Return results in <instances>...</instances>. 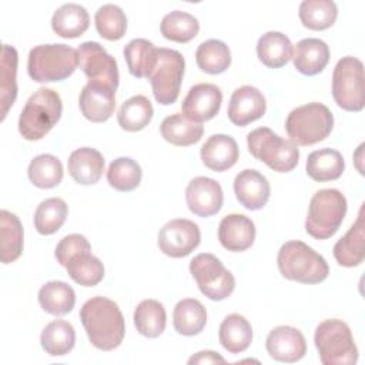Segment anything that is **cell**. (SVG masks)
I'll list each match as a JSON object with an SVG mask.
<instances>
[{"label":"cell","mask_w":365,"mask_h":365,"mask_svg":"<svg viewBox=\"0 0 365 365\" xmlns=\"http://www.w3.org/2000/svg\"><path fill=\"white\" fill-rule=\"evenodd\" d=\"M78 64L88 81L100 83L117 90L118 87V67L113 56L97 41H84L77 48Z\"/></svg>","instance_id":"7c38bea8"},{"label":"cell","mask_w":365,"mask_h":365,"mask_svg":"<svg viewBox=\"0 0 365 365\" xmlns=\"http://www.w3.org/2000/svg\"><path fill=\"white\" fill-rule=\"evenodd\" d=\"M345 170L342 154L334 148L312 151L307 158V174L318 182L338 180Z\"/></svg>","instance_id":"484cf974"},{"label":"cell","mask_w":365,"mask_h":365,"mask_svg":"<svg viewBox=\"0 0 365 365\" xmlns=\"http://www.w3.org/2000/svg\"><path fill=\"white\" fill-rule=\"evenodd\" d=\"M299 20L309 30L329 29L338 16V7L332 0H304L299 4Z\"/></svg>","instance_id":"ab89813d"},{"label":"cell","mask_w":365,"mask_h":365,"mask_svg":"<svg viewBox=\"0 0 365 365\" xmlns=\"http://www.w3.org/2000/svg\"><path fill=\"white\" fill-rule=\"evenodd\" d=\"M23 251V227L16 214L0 211V258L3 264L16 261Z\"/></svg>","instance_id":"1f68e13d"},{"label":"cell","mask_w":365,"mask_h":365,"mask_svg":"<svg viewBox=\"0 0 365 365\" xmlns=\"http://www.w3.org/2000/svg\"><path fill=\"white\" fill-rule=\"evenodd\" d=\"M185 61L180 51L160 47L157 63L148 76L154 98L158 104L170 106L177 101L184 76Z\"/></svg>","instance_id":"30bf717a"},{"label":"cell","mask_w":365,"mask_h":365,"mask_svg":"<svg viewBox=\"0 0 365 365\" xmlns=\"http://www.w3.org/2000/svg\"><path fill=\"white\" fill-rule=\"evenodd\" d=\"M78 106L81 114L93 121H107L115 108V90L106 84L88 81L78 97Z\"/></svg>","instance_id":"ac0fdd59"},{"label":"cell","mask_w":365,"mask_h":365,"mask_svg":"<svg viewBox=\"0 0 365 365\" xmlns=\"http://www.w3.org/2000/svg\"><path fill=\"white\" fill-rule=\"evenodd\" d=\"M134 325L147 338L160 336L167 325V314L161 302L144 299L134 309Z\"/></svg>","instance_id":"8d00e7d4"},{"label":"cell","mask_w":365,"mask_h":365,"mask_svg":"<svg viewBox=\"0 0 365 365\" xmlns=\"http://www.w3.org/2000/svg\"><path fill=\"white\" fill-rule=\"evenodd\" d=\"M63 103L57 91L41 87L26 101L19 117V133L29 141L43 138L60 120Z\"/></svg>","instance_id":"3957f363"},{"label":"cell","mask_w":365,"mask_h":365,"mask_svg":"<svg viewBox=\"0 0 365 365\" xmlns=\"http://www.w3.org/2000/svg\"><path fill=\"white\" fill-rule=\"evenodd\" d=\"M257 56L269 68H279L292 58V43L281 31H267L258 38Z\"/></svg>","instance_id":"4316f807"},{"label":"cell","mask_w":365,"mask_h":365,"mask_svg":"<svg viewBox=\"0 0 365 365\" xmlns=\"http://www.w3.org/2000/svg\"><path fill=\"white\" fill-rule=\"evenodd\" d=\"M143 171L137 161L130 157H118L108 165L107 181L118 191H133L141 182Z\"/></svg>","instance_id":"ee69618b"},{"label":"cell","mask_w":365,"mask_h":365,"mask_svg":"<svg viewBox=\"0 0 365 365\" xmlns=\"http://www.w3.org/2000/svg\"><path fill=\"white\" fill-rule=\"evenodd\" d=\"M78 66L77 50L67 44H40L30 50L27 73L33 81L51 83L70 77Z\"/></svg>","instance_id":"277c9868"},{"label":"cell","mask_w":365,"mask_h":365,"mask_svg":"<svg viewBox=\"0 0 365 365\" xmlns=\"http://www.w3.org/2000/svg\"><path fill=\"white\" fill-rule=\"evenodd\" d=\"M67 168L71 178L81 185L96 184L104 171V157L100 151L90 147L74 150L68 160Z\"/></svg>","instance_id":"603a6c76"},{"label":"cell","mask_w":365,"mask_h":365,"mask_svg":"<svg viewBox=\"0 0 365 365\" xmlns=\"http://www.w3.org/2000/svg\"><path fill=\"white\" fill-rule=\"evenodd\" d=\"M267 101L262 93L252 86L238 87L230 98L227 114L234 125L245 127L265 114Z\"/></svg>","instance_id":"2e32d148"},{"label":"cell","mask_w":365,"mask_h":365,"mask_svg":"<svg viewBox=\"0 0 365 365\" xmlns=\"http://www.w3.org/2000/svg\"><path fill=\"white\" fill-rule=\"evenodd\" d=\"M88 251H91V245L84 235L70 234L60 240V242L56 247L54 255H56L57 262L60 265L66 267L73 257H76L81 252H88Z\"/></svg>","instance_id":"bcb514c9"},{"label":"cell","mask_w":365,"mask_h":365,"mask_svg":"<svg viewBox=\"0 0 365 365\" xmlns=\"http://www.w3.org/2000/svg\"><path fill=\"white\" fill-rule=\"evenodd\" d=\"M218 240L228 251H245L254 244L255 225L247 215L228 214L218 225Z\"/></svg>","instance_id":"ffe728a7"},{"label":"cell","mask_w":365,"mask_h":365,"mask_svg":"<svg viewBox=\"0 0 365 365\" xmlns=\"http://www.w3.org/2000/svg\"><path fill=\"white\" fill-rule=\"evenodd\" d=\"M294 67L304 76H315L321 73L329 61L328 44L315 37L299 40L292 48Z\"/></svg>","instance_id":"7402d4cb"},{"label":"cell","mask_w":365,"mask_h":365,"mask_svg":"<svg viewBox=\"0 0 365 365\" xmlns=\"http://www.w3.org/2000/svg\"><path fill=\"white\" fill-rule=\"evenodd\" d=\"M222 103L221 90L211 83L192 86L181 103V114L194 123H204L214 118Z\"/></svg>","instance_id":"5bb4252c"},{"label":"cell","mask_w":365,"mask_h":365,"mask_svg":"<svg viewBox=\"0 0 365 365\" xmlns=\"http://www.w3.org/2000/svg\"><path fill=\"white\" fill-rule=\"evenodd\" d=\"M234 192L238 202L247 210H261L269 200L271 187L265 175L257 170H242L234 180Z\"/></svg>","instance_id":"d6986e66"},{"label":"cell","mask_w":365,"mask_h":365,"mask_svg":"<svg viewBox=\"0 0 365 365\" xmlns=\"http://www.w3.org/2000/svg\"><path fill=\"white\" fill-rule=\"evenodd\" d=\"M185 201L197 217H211L217 214L224 202L221 185L210 177H195L185 188Z\"/></svg>","instance_id":"9a60e30c"},{"label":"cell","mask_w":365,"mask_h":365,"mask_svg":"<svg viewBox=\"0 0 365 365\" xmlns=\"http://www.w3.org/2000/svg\"><path fill=\"white\" fill-rule=\"evenodd\" d=\"M218 338L228 352L240 354L252 342V327L245 317L240 314H230L220 325Z\"/></svg>","instance_id":"83f0119b"},{"label":"cell","mask_w":365,"mask_h":365,"mask_svg":"<svg viewBox=\"0 0 365 365\" xmlns=\"http://www.w3.org/2000/svg\"><path fill=\"white\" fill-rule=\"evenodd\" d=\"M153 114L154 108L150 100L145 96L138 94L130 97L121 104L117 113V121L123 130L134 133L145 128L151 121Z\"/></svg>","instance_id":"d590c367"},{"label":"cell","mask_w":365,"mask_h":365,"mask_svg":"<svg viewBox=\"0 0 365 365\" xmlns=\"http://www.w3.org/2000/svg\"><path fill=\"white\" fill-rule=\"evenodd\" d=\"M334 128V115L322 103H308L294 108L287 120L285 130L297 145H312L325 140Z\"/></svg>","instance_id":"8992f818"},{"label":"cell","mask_w":365,"mask_h":365,"mask_svg":"<svg viewBox=\"0 0 365 365\" xmlns=\"http://www.w3.org/2000/svg\"><path fill=\"white\" fill-rule=\"evenodd\" d=\"M90 26L87 10L77 3H67L58 7L51 17L53 31L63 38H76L86 33Z\"/></svg>","instance_id":"d4e9b609"},{"label":"cell","mask_w":365,"mask_h":365,"mask_svg":"<svg viewBox=\"0 0 365 365\" xmlns=\"http://www.w3.org/2000/svg\"><path fill=\"white\" fill-rule=\"evenodd\" d=\"M277 264L284 278L301 284H319L329 274L325 258L298 240L281 245Z\"/></svg>","instance_id":"7a4b0ae2"},{"label":"cell","mask_w":365,"mask_h":365,"mask_svg":"<svg viewBox=\"0 0 365 365\" xmlns=\"http://www.w3.org/2000/svg\"><path fill=\"white\" fill-rule=\"evenodd\" d=\"M346 198L335 188L317 191L308 207L305 231L315 240H328L341 227L346 214Z\"/></svg>","instance_id":"5b68a950"},{"label":"cell","mask_w":365,"mask_h":365,"mask_svg":"<svg viewBox=\"0 0 365 365\" xmlns=\"http://www.w3.org/2000/svg\"><path fill=\"white\" fill-rule=\"evenodd\" d=\"M94 23L98 34L106 40H120L127 30L125 13L115 4H103L94 16Z\"/></svg>","instance_id":"f6af8a7d"},{"label":"cell","mask_w":365,"mask_h":365,"mask_svg":"<svg viewBox=\"0 0 365 365\" xmlns=\"http://www.w3.org/2000/svg\"><path fill=\"white\" fill-rule=\"evenodd\" d=\"M80 319L91 345L101 351H111L124 339V317L118 305L106 297L87 299L80 309Z\"/></svg>","instance_id":"6da1fadb"},{"label":"cell","mask_w":365,"mask_h":365,"mask_svg":"<svg viewBox=\"0 0 365 365\" xmlns=\"http://www.w3.org/2000/svg\"><path fill=\"white\" fill-rule=\"evenodd\" d=\"M200 155L205 167L222 173L237 163L240 150L237 141L231 135L214 134L202 144Z\"/></svg>","instance_id":"44dd1931"},{"label":"cell","mask_w":365,"mask_h":365,"mask_svg":"<svg viewBox=\"0 0 365 365\" xmlns=\"http://www.w3.org/2000/svg\"><path fill=\"white\" fill-rule=\"evenodd\" d=\"M41 348L51 356L67 355L76 344L74 327L64 319L48 322L40 335Z\"/></svg>","instance_id":"d6a6232c"},{"label":"cell","mask_w":365,"mask_h":365,"mask_svg":"<svg viewBox=\"0 0 365 365\" xmlns=\"http://www.w3.org/2000/svg\"><path fill=\"white\" fill-rule=\"evenodd\" d=\"M160 30L167 40L188 43L198 34L200 23L192 14L181 10H174L163 17Z\"/></svg>","instance_id":"60d3db41"},{"label":"cell","mask_w":365,"mask_h":365,"mask_svg":"<svg viewBox=\"0 0 365 365\" xmlns=\"http://www.w3.org/2000/svg\"><path fill=\"white\" fill-rule=\"evenodd\" d=\"M68 207L64 200L51 197L41 201L34 212V227L41 235L57 232L66 222Z\"/></svg>","instance_id":"b9f144b4"},{"label":"cell","mask_w":365,"mask_h":365,"mask_svg":"<svg viewBox=\"0 0 365 365\" xmlns=\"http://www.w3.org/2000/svg\"><path fill=\"white\" fill-rule=\"evenodd\" d=\"M247 144L254 158L265 163L277 173H289L298 164V145L288 138L279 137L268 127L252 130L247 135Z\"/></svg>","instance_id":"52a82bcc"},{"label":"cell","mask_w":365,"mask_h":365,"mask_svg":"<svg viewBox=\"0 0 365 365\" xmlns=\"http://www.w3.org/2000/svg\"><path fill=\"white\" fill-rule=\"evenodd\" d=\"M334 257L342 267H358L365 258V232H364V208L359 210L356 221L348 232L334 245Z\"/></svg>","instance_id":"cb8c5ba5"},{"label":"cell","mask_w":365,"mask_h":365,"mask_svg":"<svg viewBox=\"0 0 365 365\" xmlns=\"http://www.w3.org/2000/svg\"><path fill=\"white\" fill-rule=\"evenodd\" d=\"M38 304L51 315H66L74 308L76 292L63 281H48L38 291Z\"/></svg>","instance_id":"e575fe53"},{"label":"cell","mask_w":365,"mask_h":365,"mask_svg":"<svg viewBox=\"0 0 365 365\" xmlns=\"http://www.w3.org/2000/svg\"><path fill=\"white\" fill-rule=\"evenodd\" d=\"M66 269L68 277L83 287H94L104 278L103 262L90 251L73 257Z\"/></svg>","instance_id":"7bdbcfd3"},{"label":"cell","mask_w":365,"mask_h":365,"mask_svg":"<svg viewBox=\"0 0 365 365\" xmlns=\"http://www.w3.org/2000/svg\"><path fill=\"white\" fill-rule=\"evenodd\" d=\"M195 61L201 71L208 74H220L230 67L231 51L224 41L210 38L197 47Z\"/></svg>","instance_id":"74e56055"},{"label":"cell","mask_w":365,"mask_h":365,"mask_svg":"<svg viewBox=\"0 0 365 365\" xmlns=\"http://www.w3.org/2000/svg\"><path fill=\"white\" fill-rule=\"evenodd\" d=\"M160 131L165 141L178 147H187L201 140L204 127L200 123L188 120L181 113H175L163 120Z\"/></svg>","instance_id":"f546056e"},{"label":"cell","mask_w":365,"mask_h":365,"mask_svg":"<svg viewBox=\"0 0 365 365\" xmlns=\"http://www.w3.org/2000/svg\"><path fill=\"white\" fill-rule=\"evenodd\" d=\"M271 358L279 362H297L307 352V342L302 332L289 325H279L269 331L265 341Z\"/></svg>","instance_id":"e0dca14e"},{"label":"cell","mask_w":365,"mask_h":365,"mask_svg":"<svg viewBox=\"0 0 365 365\" xmlns=\"http://www.w3.org/2000/svg\"><path fill=\"white\" fill-rule=\"evenodd\" d=\"M332 96L346 111H361L365 106L364 64L352 56L342 57L332 73Z\"/></svg>","instance_id":"9c48e42d"},{"label":"cell","mask_w":365,"mask_h":365,"mask_svg":"<svg viewBox=\"0 0 365 365\" xmlns=\"http://www.w3.org/2000/svg\"><path fill=\"white\" fill-rule=\"evenodd\" d=\"M63 164L53 154H40L34 157L27 168L29 180L33 185L47 190L57 187L63 180Z\"/></svg>","instance_id":"f35d334b"},{"label":"cell","mask_w":365,"mask_h":365,"mask_svg":"<svg viewBox=\"0 0 365 365\" xmlns=\"http://www.w3.org/2000/svg\"><path fill=\"white\" fill-rule=\"evenodd\" d=\"M190 272L200 291L212 301L228 298L235 288L234 275L212 254L202 252L190 261Z\"/></svg>","instance_id":"8fae6325"},{"label":"cell","mask_w":365,"mask_h":365,"mask_svg":"<svg viewBox=\"0 0 365 365\" xmlns=\"http://www.w3.org/2000/svg\"><path fill=\"white\" fill-rule=\"evenodd\" d=\"M207 324V311L204 305L194 298H185L177 302L173 312L174 329L185 336L198 335Z\"/></svg>","instance_id":"4dcf8cb0"},{"label":"cell","mask_w":365,"mask_h":365,"mask_svg":"<svg viewBox=\"0 0 365 365\" xmlns=\"http://www.w3.org/2000/svg\"><path fill=\"white\" fill-rule=\"evenodd\" d=\"M201 232L195 222L185 218L168 221L157 237V244L163 254L171 258H182L190 255L200 244Z\"/></svg>","instance_id":"4fadbf2b"},{"label":"cell","mask_w":365,"mask_h":365,"mask_svg":"<svg viewBox=\"0 0 365 365\" xmlns=\"http://www.w3.org/2000/svg\"><path fill=\"white\" fill-rule=\"evenodd\" d=\"M17 61L19 54L13 46L3 44L0 61V103H1V121L7 115L9 108L14 104L17 97Z\"/></svg>","instance_id":"836d02e7"},{"label":"cell","mask_w":365,"mask_h":365,"mask_svg":"<svg viewBox=\"0 0 365 365\" xmlns=\"http://www.w3.org/2000/svg\"><path fill=\"white\" fill-rule=\"evenodd\" d=\"M314 342L324 365H352L358 361V348L348 324L325 319L318 324Z\"/></svg>","instance_id":"ba28073f"},{"label":"cell","mask_w":365,"mask_h":365,"mask_svg":"<svg viewBox=\"0 0 365 365\" xmlns=\"http://www.w3.org/2000/svg\"><path fill=\"white\" fill-rule=\"evenodd\" d=\"M188 364H225V359L214 351H200L188 359Z\"/></svg>","instance_id":"7dc6e473"},{"label":"cell","mask_w":365,"mask_h":365,"mask_svg":"<svg viewBox=\"0 0 365 365\" xmlns=\"http://www.w3.org/2000/svg\"><path fill=\"white\" fill-rule=\"evenodd\" d=\"M128 71L137 78H148L155 63L158 48L145 38H133L123 50Z\"/></svg>","instance_id":"f1b7e54d"}]
</instances>
